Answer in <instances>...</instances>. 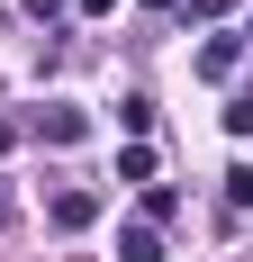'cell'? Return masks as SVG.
Masks as SVG:
<instances>
[{
    "mask_svg": "<svg viewBox=\"0 0 253 262\" xmlns=\"http://www.w3.org/2000/svg\"><path fill=\"white\" fill-rule=\"evenodd\" d=\"M46 217L64 226V235H81V226L100 217V190H54V199H46Z\"/></svg>",
    "mask_w": 253,
    "mask_h": 262,
    "instance_id": "1",
    "label": "cell"
},
{
    "mask_svg": "<svg viewBox=\"0 0 253 262\" xmlns=\"http://www.w3.org/2000/svg\"><path fill=\"white\" fill-rule=\"evenodd\" d=\"M36 136H46V145H81V136H91V118H81V108H46V118H36Z\"/></svg>",
    "mask_w": 253,
    "mask_h": 262,
    "instance_id": "2",
    "label": "cell"
},
{
    "mask_svg": "<svg viewBox=\"0 0 253 262\" xmlns=\"http://www.w3.org/2000/svg\"><path fill=\"white\" fill-rule=\"evenodd\" d=\"M118 262H163V235H154L145 217H136V226H118Z\"/></svg>",
    "mask_w": 253,
    "mask_h": 262,
    "instance_id": "3",
    "label": "cell"
},
{
    "mask_svg": "<svg viewBox=\"0 0 253 262\" xmlns=\"http://www.w3.org/2000/svg\"><path fill=\"white\" fill-rule=\"evenodd\" d=\"M172 217H181V190H172V181H145V226H154V235H163Z\"/></svg>",
    "mask_w": 253,
    "mask_h": 262,
    "instance_id": "4",
    "label": "cell"
},
{
    "mask_svg": "<svg viewBox=\"0 0 253 262\" xmlns=\"http://www.w3.org/2000/svg\"><path fill=\"white\" fill-rule=\"evenodd\" d=\"M199 73H208V81L235 73V36H208V46H199Z\"/></svg>",
    "mask_w": 253,
    "mask_h": 262,
    "instance_id": "5",
    "label": "cell"
},
{
    "mask_svg": "<svg viewBox=\"0 0 253 262\" xmlns=\"http://www.w3.org/2000/svg\"><path fill=\"white\" fill-rule=\"evenodd\" d=\"M118 127H126V145H145L154 136V100H118Z\"/></svg>",
    "mask_w": 253,
    "mask_h": 262,
    "instance_id": "6",
    "label": "cell"
},
{
    "mask_svg": "<svg viewBox=\"0 0 253 262\" xmlns=\"http://www.w3.org/2000/svg\"><path fill=\"white\" fill-rule=\"evenodd\" d=\"M118 181H154V154H145V145H118Z\"/></svg>",
    "mask_w": 253,
    "mask_h": 262,
    "instance_id": "7",
    "label": "cell"
},
{
    "mask_svg": "<svg viewBox=\"0 0 253 262\" xmlns=\"http://www.w3.org/2000/svg\"><path fill=\"white\" fill-rule=\"evenodd\" d=\"M226 199H235V208H253V163H235V172H226Z\"/></svg>",
    "mask_w": 253,
    "mask_h": 262,
    "instance_id": "8",
    "label": "cell"
},
{
    "mask_svg": "<svg viewBox=\"0 0 253 262\" xmlns=\"http://www.w3.org/2000/svg\"><path fill=\"white\" fill-rule=\"evenodd\" d=\"M226 136H253V91H244V100H226Z\"/></svg>",
    "mask_w": 253,
    "mask_h": 262,
    "instance_id": "9",
    "label": "cell"
},
{
    "mask_svg": "<svg viewBox=\"0 0 253 262\" xmlns=\"http://www.w3.org/2000/svg\"><path fill=\"white\" fill-rule=\"evenodd\" d=\"M0 226H18V190H9V181H0Z\"/></svg>",
    "mask_w": 253,
    "mask_h": 262,
    "instance_id": "10",
    "label": "cell"
},
{
    "mask_svg": "<svg viewBox=\"0 0 253 262\" xmlns=\"http://www.w3.org/2000/svg\"><path fill=\"white\" fill-rule=\"evenodd\" d=\"M73 9H81V18H109V9H118V0H73Z\"/></svg>",
    "mask_w": 253,
    "mask_h": 262,
    "instance_id": "11",
    "label": "cell"
},
{
    "mask_svg": "<svg viewBox=\"0 0 253 262\" xmlns=\"http://www.w3.org/2000/svg\"><path fill=\"white\" fill-rule=\"evenodd\" d=\"M18 136H27V127H18V118H0V154H9V145H18Z\"/></svg>",
    "mask_w": 253,
    "mask_h": 262,
    "instance_id": "12",
    "label": "cell"
},
{
    "mask_svg": "<svg viewBox=\"0 0 253 262\" xmlns=\"http://www.w3.org/2000/svg\"><path fill=\"white\" fill-rule=\"evenodd\" d=\"M27 9H36V18H54V9H64V0H27Z\"/></svg>",
    "mask_w": 253,
    "mask_h": 262,
    "instance_id": "13",
    "label": "cell"
},
{
    "mask_svg": "<svg viewBox=\"0 0 253 262\" xmlns=\"http://www.w3.org/2000/svg\"><path fill=\"white\" fill-rule=\"evenodd\" d=\"M145 9H181V0H145Z\"/></svg>",
    "mask_w": 253,
    "mask_h": 262,
    "instance_id": "14",
    "label": "cell"
},
{
    "mask_svg": "<svg viewBox=\"0 0 253 262\" xmlns=\"http://www.w3.org/2000/svg\"><path fill=\"white\" fill-rule=\"evenodd\" d=\"M244 36H253V18H244Z\"/></svg>",
    "mask_w": 253,
    "mask_h": 262,
    "instance_id": "15",
    "label": "cell"
}]
</instances>
